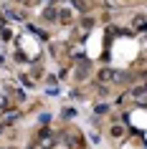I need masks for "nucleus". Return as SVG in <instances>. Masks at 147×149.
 Here are the masks:
<instances>
[{
  "instance_id": "1",
  "label": "nucleus",
  "mask_w": 147,
  "mask_h": 149,
  "mask_svg": "<svg viewBox=\"0 0 147 149\" xmlns=\"http://www.w3.org/2000/svg\"><path fill=\"white\" fill-rule=\"evenodd\" d=\"M109 79H119V76L112 73V71H101V81H109Z\"/></svg>"
}]
</instances>
